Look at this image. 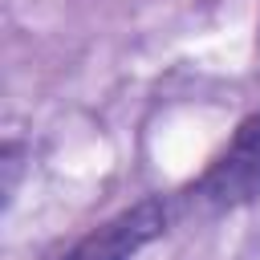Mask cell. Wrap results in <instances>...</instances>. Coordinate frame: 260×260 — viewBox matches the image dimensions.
<instances>
[{"label": "cell", "instance_id": "obj_1", "mask_svg": "<svg viewBox=\"0 0 260 260\" xmlns=\"http://www.w3.org/2000/svg\"><path fill=\"white\" fill-rule=\"evenodd\" d=\"M260 199V114H248L232 142L207 162V171L183 191V207L195 211H236Z\"/></svg>", "mask_w": 260, "mask_h": 260}, {"label": "cell", "instance_id": "obj_2", "mask_svg": "<svg viewBox=\"0 0 260 260\" xmlns=\"http://www.w3.org/2000/svg\"><path fill=\"white\" fill-rule=\"evenodd\" d=\"M171 211H175L171 199L150 195V199L118 211L114 219H106L89 236H81L61 260H130L134 252H142L150 240H158L171 228Z\"/></svg>", "mask_w": 260, "mask_h": 260}]
</instances>
